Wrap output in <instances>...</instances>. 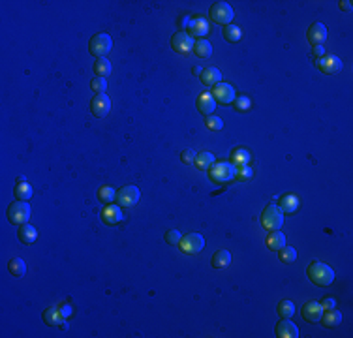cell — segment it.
<instances>
[{"instance_id":"1","label":"cell","mask_w":353,"mask_h":338,"mask_svg":"<svg viewBox=\"0 0 353 338\" xmlns=\"http://www.w3.org/2000/svg\"><path fill=\"white\" fill-rule=\"evenodd\" d=\"M306 274L310 278V282H314L316 286H322V288H327V286L334 282V270L322 262L310 263L306 269Z\"/></svg>"},{"instance_id":"2","label":"cell","mask_w":353,"mask_h":338,"mask_svg":"<svg viewBox=\"0 0 353 338\" xmlns=\"http://www.w3.org/2000/svg\"><path fill=\"white\" fill-rule=\"evenodd\" d=\"M237 175V166H233L231 162H214L208 168V178L216 182V184H224L230 182Z\"/></svg>"},{"instance_id":"3","label":"cell","mask_w":353,"mask_h":338,"mask_svg":"<svg viewBox=\"0 0 353 338\" xmlns=\"http://www.w3.org/2000/svg\"><path fill=\"white\" fill-rule=\"evenodd\" d=\"M261 226L267 231H276L284 226V212L278 205H267L261 214Z\"/></svg>"},{"instance_id":"4","label":"cell","mask_w":353,"mask_h":338,"mask_svg":"<svg viewBox=\"0 0 353 338\" xmlns=\"http://www.w3.org/2000/svg\"><path fill=\"white\" fill-rule=\"evenodd\" d=\"M111 47H113V40L109 36L108 32H98V34H94L90 42H88V51L90 54H94L96 58H102V56H106V54L111 51Z\"/></svg>"},{"instance_id":"5","label":"cell","mask_w":353,"mask_h":338,"mask_svg":"<svg viewBox=\"0 0 353 338\" xmlns=\"http://www.w3.org/2000/svg\"><path fill=\"white\" fill-rule=\"evenodd\" d=\"M28 218H30V205L28 201H14L8 207V220L16 226H23V224H28Z\"/></svg>"},{"instance_id":"6","label":"cell","mask_w":353,"mask_h":338,"mask_svg":"<svg viewBox=\"0 0 353 338\" xmlns=\"http://www.w3.org/2000/svg\"><path fill=\"white\" fill-rule=\"evenodd\" d=\"M233 16H235L233 8H231L228 2H214L212 8H210V19L218 24H224V26L231 24Z\"/></svg>"},{"instance_id":"7","label":"cell","mask_w":353,"mask_h":338,"mask_svg":"<svg viewBox=\"0 0 353 338\" xmlns=\"http://www.w3.org/2000/svg\"><path fill=\"white\" fill-rule=\"evenodd\" d=\"M178 246H180V250L184 254L196 256V254H200L201 250H203L205 238H203V235H200V233H188V235H184V237L180 238Z\"/></svg>"},{"instance_id":"8","label":"cell","mask_w":353,"mask_h":338,"mask_svg":"<svg viewBox=\"0 0 353 338\" xmlns=\"http://www.w3.org/2000/svg\"><path fill=\"white\" fill-rule=\"evenodd\" d=\"M139 198H141V192H139L138 186L134 184L124 186V188H120L116 192V203L120 207H134V205H138Z\"/></svg>"},{"instance_id":"9","label":"cell","mask_w":353,"mask_h":338,"mask_svg":"<svg viewBox=\"0 0 353 338\" xmlns=\"http://www.w3.org/2000/svg\"><path fill=\"white\" fill-rule=\"evenodd\" d=\"M194 38L190 36V34H186V32H176V34H173V38H171V47L175 49L176 53H190V51H194Z\"/></svg>"},{"instance_id":"10","label":"cell","mask_w":353,"mask_h":338,"mask_svg":"<svg viewBox=\"0 0 353 338\" xmlns=\"http://www.w3.org/2000/svg\"><path fill=\"white\" fill-rule=\"evenodd\" d=\"M212 98L216 102H220L222 106H228V104H233L235 100V90H233V86L228 83H218L214 84V88H212Z\"/></svg>"},{"instance_id":"11","label":"cell","mask_w":353,"mask_h":338,"mask_svg":"<svg viewBox=\"0 0 353 338\" xmlns=\"http://www.w3.org/2000/svg\"><path fill=\"white\" fill-rule=\"evenodd\" d=\"M316 66L322 70L323 74H336V72H340V70L344 68L342 60L338 56H334V54H325L322 58H318Z\"/></svg>"},{"instance_id":"12","label":"cell","mask_w":353,"mask_h":338,"mask_svg":"<svg viewBox=\"0 0 353 338\" xmlns=\"http://www.w3.org/2000/svg\"><path fill=\"white\" fill-rule=\"evenodd\" d=\"M109 109H111V100H109L108 94H96L94 100L90 102V111H92V115L98 116V118L108 116Z\"/></svg>"},{"instance_id":"13","label":"cell","mask_w":353,"mask_h":338,"mask_svg":"<svg viewBox=\"0 0 353 338\" xmlns=\"http://www.w3.org/2000/svg\"><path fill=\"white\" fill-rule=\"evenodd\" d=\"M306 38L310 46H323V42L327 40V26L323 23H314L308 28Z\"/></svg>"},{"instance_id":"14","label":"cell","mask_w":353,"mask_h":338,"mask_svg":"<svg viewBox=\"0 0 353 338\" xmlns=\"http://www.w3.org/2000/svg\"><path fill=\"white\" fill-rule=\"evenodd\" d=\"M102 220L108 224V226H116L124 220V212L120 205H108V207L102 210Z\"/></svg>"},{"instance_id":"15","label":"cell","mask_w":353,"mask_h":338,"mask_svg":"<svg viewBox=\"0 0 353 338\" xmlns=\"http://www.w3.org/2000/svg\"><path fill=\"white\" fill-rule=\"evenodd\" d=\"M323 316V308L320 302H316V300H308L306 304L302 306V318H304V322L308 323H318L322 320Z\"/></svg>"},{"instance_id":"16","label":"cell","mask_w":353,"mask_h":338,"mask_svg":"<svg viewBox=\"0 0 353 338\" xmlns=\"http://www.w3.org/2000/svg\"><path fill=\"white\" fill-rule=\"evenodd\" d=\"M188 30H190L192 36H198V38L203 40L208 34L210 26H208V21L205 17H194L192 21L188 23Z\"/></svg>"},{"instance_id":"17","label":"cell","mask_w":353,"mask_h":338,"mask_svg":"<svg viewBox=\"0 0 353 338\" xmlns=\"http://www.w3.org/2000/svg\"><path fill=\"white\" fill-rule=\"evenodd\" d=\"M276 336L278 338H297L299 336V327L293 322L282 318V322H278L276 325Z\"/></svg>"},{"instance_id":"18","label":"cell","mask_w":353,"mask_h":338,"mask_svg":"<svg viewBox=\"0 0 353 338\" xmlns=\"http://www.w3.org/2000/svg\"><path fill=\"white\" fill-rule=\"evenodd\" d=\"M44 322H46V325H49V327H58V325H62L64 323V314H62L60 306H49L44 312Z\"/></svg>"},{"instance_id":"19","label":"cell","mask_w":353,"mask_h":338,"mask_svg":"<svg viewBox=\"0 0 353 338\" xmlns=\"http://www.w3.org/2000/svg\"><path fill=\"white\" fill-rule=\"evenodd\" d=\"M198 109H200L201 115H212V111L216 109V100L212 98V94L210 92H203L200 94V98H198Z\"/></svg>"},{"instance_id":"20","label":"cell","mask_w":353,"mask_h":338,"mask_svg":"<svg viewBox=\"0 0 353 338\" xmlns=\"http://www.w3.org/2000/svg\"><path fill=\"white\" fill-rule=\"evenodd\" d=\"M201 83L205 84V86H214V84L220 83V79H222V72L218 68H214V66H208V68H205L203 72H201Z\"/></svg>"},{"instance_id":"21","label":"cell","mask_w":353,"mask_h":338,"mask_svg":"<svg viewBox=\"0 0 353 338\" xmlns=\"http://www.w3.org/2000/svg\"><path fill=\"white\" fill-rule=\"evenodd\" d=\"M17 235H19V240L23 242V244H32L36 237H38V231L34 226L30 224H23V226H19V230H17Z\"/></svg>"},{"instance_id":"22","label":"cell","mask_w":353,"mask_h":338,"mask_svg":"<svg viewBox=\"0 0 353 338\" xmlns=\"http://www.w3.org/2000/svg\"><path fill=\"white\" fill-rule=\"evenodd\" d=\"M320 322H322L325 327H338V325L342 323V312H338L336 308H329V310L323 312Z\"/></svg>"},{"instance_id":"23","label":"cell","mask_w":353,"mask_h":338,"mask_svg":"<svg viewBox=\"0 0 353 338\" xmlns=\"http://www.w3.org/2000/svg\"><path fill=\"white\" fill-rule=\"evenodd\" d=\"M282 246H286V235L282 231H270L269 237H267V248L272 250V252H278Z\"/></svg>"},{"instance_id":"24","label":"cell","mask_w":353,"mask_h":338,"mask_svg":"<svg viewBox=\"0 0 353 338\" xmlns=\"http://www.w3.org/2000/svg\"><path fill=\"white\" fill-rule=\"evenodd\" d=\"M8 270L12 276L21 278L24 276V272H26V263H24L21 258H12L8 263Z\"/></svg>"},{"instance_id":"25","label":"cell","mask_w":353,"mask_h":338,"mask_svg":"<svg viewBox=\"0 0 353 338\" xmlns=\"http://www.w3.org/2000/svg\"><path fill=\"white\" fill-rule=\"evenodd\" d=\"M250 152L246 150V148H235L233 152H231V164L233 166H237V168H240V166H248V162H250Z\"/></svg>"},{"instance_id":"26","label":"cell","mask_w":353,"mask_h":338,"mask_svg":"<svg viewBox=\"0 0 353 338\" xmlns=\"http://www.w3.org/2000/svg\"><path fill=\"white\" fill-rule=\"evenodd\" d=\"M280 208H282V212H286V214L295 212L299 208V198L297 196H284L282 201H280Z\"/></svg>"},{"instance_id":"27","label":"cell","mask_w":353,"mask_h":338,"mask_svg":"<svg viewBox=\"0 0 353 338\" xmlns=\"http://www.w3.org/2000/svg\"><path fill=\"white\" fill-rule=\"evenodd\" d=\"M194 53L198 54L200 58H208V56L212 54V46H210L205 38L198 40V42L194 44Z\"/></svg>"},{"instance_id":"28","label":"cell","mask_w":353,"mask_h":338,"mask_svg":"<svg viewBox=\"0 0 353 338\" xmlns=\"http://www.w3.org/2000/svg\"><path fill=\"white\" fill-rule=\"evenodd\" d=\"M231 263V254L228 250H218V252L212 256V267L214 269H224Z\"/></svg>"},{"instance_id":"29","label":"cell","mask_w":353,"mask_h":338,"mask_svg":"<svg viewBox=\"0 0 353 338\" xmlns=\"http://www.w3.org/2000/svg\"><path fill=\"white\" fill-rule=\"evenodd\" d=\"M14 196L16 200L19 201H28L32 198V186L24 180V182H17L16 190H14Z\"/></svg>"},{"instance_id":"30","label":"cell","mask_w":353,"mask_h":338,"mask_svg":"<svg viewBox=\"0 0 353 338\" xmlns=\"http://www.w3.org/2000/svg\"><path fill=\"white\" fill-rule=\"evenodd\" d=\"M94 74H96V77H108L111 74V62L106 56L96 58V62H94Z\"/></svg>"},{"instance_id":"31","label":"cell","mask_w":353,"mask_h":338,"mask_svg":"<svg viewBox=\"0 0 353 338\" xmlns=\"http://www.w3.org/2000/svg\"><path fill=\"white\" fill-rule=\"evenodd\" d=\"M214 164V154L212 152H200L198 154V158H196V168L201 169V171H205V169H208L210 166Z\"/></svg>"},{"instance_id":"32","label":"cell","mask_w":353,"mask_h":338,"mask_svg":"<svg viewBox=\"0 0 353 338\" xmlns=\"http://www.w3.org/2000/svg\"><path fill=\"white\" fill-rule=\"evenodd\" d=\"M224 38L228 40V42H231V44H237L242 38V30L238 28L237 24H228L224 28Z\"/></svg>"},{"instance_id":"33","label":"cell","mask_w":353,"mask_h":338,"mask_svg":"<svg viewBox=\"0 0 353 338\" xmlns=\"http://www.w3.org/2000/svg\"><path fill=\"white\" fill-rule=\"evenodd\" d=\"M276 310H278V316H280V318L290 320V318L295 314V304H293L292 300H280Z\"/></svg>"},{"instance_id":"34","label":"cell","mask_w":353,"mask_h":338,"mask_svg":"<svg viewBox=\"0 0 353 338\" xmlns=\"http://www.w3.org/2000/svg\"><path fill=\"white\" fill-rule=\"evenodd\" d=\"M98 200H100L102 203H113V201H116L115 188H111V186H102L100 190H98Z\"/></svg>"},{"instance_id":"35","label":"cell","mask_w":353,"mask_h":338,"mask_svg":"<svg viewBox=\"0 0 353 338\" xmlns=\"http://www.w3.org/2000/svg\"><path fill=\"white\" fill-rule=\"evenodd\" d=\"M278 252H280V262L282 263H293L297 260V250L292 246H282Z\"/></svg>"},{"instance_id":"36","label":"cell","mask_w":353,"mask_h":338,"mask_svg":"<svg viewBox=\"0 0 353 338\" xmlns=\"http://www.w3.org/2000/svg\"><path fill=\"white\" fill-rule=\"evenodd\" d=\"M233 106H235L237 111L246 113V111H250V109H252V100H250L248 96H237V98L233 100Z\"/></svg>"},{"instance_id":"37","label":"cell","mask_w":353,"mask_h":338,"mask_svg":"<svg viewBox=\"0 0 353 338\" xmlns=\"http://www.w3.org/2000/svg\"><path fill=\"white\" fill-rule=\"evenodd\" d=\"M205 126H207L208 130L218 132V130H222L224 128V120L220 118V116H216V115H208V116H205Z\"/></svg>"},{"instance_id":"38","label":"cell","mask_w":353,"mask_h":338,"mask_svg":"<svg viewBox=\"0 0 353 338\" xmlns=\"http://www.w3.org/2000/svg\"><path fill=\"white\" fill-rule=\"evenodd\" d=\"M90 88H92L96 94H106V90H108V81H106V77H96V79H92Z\"/></svg>"},{"instance_id":"39","label":"cell","mask_w":353,"mask_h":338,"mask_svg":"<svg viewBox=\"0 0 353 338\" xmlns=\"http://www.w3.org/2000/svg\"><path fill=\"white\" fill-rule=\"evenodd\" d=\"M252 177H254L252 168H248V166H240V168H237V175H235V178H237V180H242V182H246V180H250Z\"/></svg>"},{"instance_id":"40","label":"cell","mask_w":353,"mask_h":338,"mask_svg":"<svg viewBox=\"0 0 353 338\" xmlns=\"http://www.w3.org/2000/svg\"><path fill=\"white\" fill-rule=\"evenodd\" d=\"M180 238H182V235H180V231L178 230H169L168 233H166V242L171 246H176L178 242H180Z\"/></svg>"},{"instance_id":"41","label":"cell","mask_w":353,"mask_h":338,"mask_svg":"<svg viewBox=\"0 0 353 338\" xmlns=\"http://www.w3.org/2000/svg\"><path fill=\"white\" fill-rule=\"evenodd\" d=\"M196 158H198V152H196L194 148H186V150H182V154H180V160H182V164H186V166L196 164Z\"/></svg>"},{"instance_id":"42","label":"cell","mask_w":353,"mask_h":338,"mask_svg":"<svg viewBox=\"0 0 353 338\" xmlns=\"http://www.w3.org/2000/svg\"><path fill=\"white\" fill-rule=\"evenodd\" d=\"M322 304L323 310H329V308H334V304H336V300L332 299V297H325V299L320 302Z\"/></svg>"},{"instance_id":"43","label":"cell","mask_w":353,"mask_h":338,"mask_svg":"<svg viewBox=\"0 0 353 338\" xmlns=\"http://www.w3.org/2000/svg\"><path fill=\"white\" fill-rule=\"evenodd\" d=\"M314 54L318 56V58H322V56H325V47L323 46H314Z\"/></svg>"},{"instance_id":"44","label":"cell","mask_w":353,"mask_h":338,"mask_svg":"<svg viewBox=\"0 0 353 338\" xmlns=\"http://www.w3.org/2000/svg\"><path fill=\"white\" fill-rule=\"evenodd\" d=\"M60 310L62 314H64V318H70V314H72V306L70 304H60Z\"/></svg>"},{"instance_id":"45","label":"cell","mask_w":353,"mask_h":338,"mask_svg":"<svg viewBox=\"0 0 353 338\" xmlns=\"http://www.w3.org/2000/svg\"><path fill=\"white\" fill-rule=\"evenodd\" d=\"M340 10H344V12H352V2H348V0L340 2Z\"/></svg>"},{"instance_id":"46","label":"cell","mask_w":353,"mask_h":338,"mask_svg":"<svg viewBox=\"0 0 353 338\" xmlns=\"http://www.w3.org/2000/svg\"><path fill=\"white\" fill-rule=\"evenodd\" d=\"M201 72H203L201 68H194V74H196V76H201Z\"/></svg>"}]
</instances>
